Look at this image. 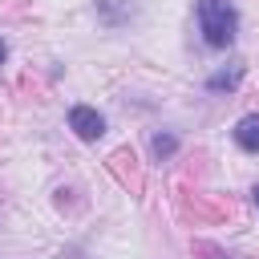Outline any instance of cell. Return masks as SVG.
I'll list each match as a JSON object with an SVG mask.
<instances>
[{
    "label": "cell",
    "instance_id": "obj_3",
    "mask_svg": "<svg viewBox=\"0 0 259 259\" xmlns=\"http://www.w3.org/2000/svg\"><path fill=\"white\" fill-rule=\"evenodd\" d=\"M235 142H239V150L259 154V113H247V117L235 125Z\"/></svg>",
    "mask_w": 259,
    "mask_h": 259
},
{
    "label": "cell",
    "instance_id": "obj_7",
    "mask_svg": "<svg viewBox=\"0 0 259 259\" xmlns=\"http://www.w3.org/2000/svg\"><path fill=\"white\" fill-rule=\"evenodd\" d=\"M251 194H255V206H259V186H255V190H251Z\"/></svg>",
    "mask_w": 259,
    "mask_h": 259
},
{
    "label": "cell",
    "instance_id": "obj_5",
    "mask_svg": "<svg viewBox=\"0 0 259 259\" xmlns=\"http://www.w3.org/2000/svg\"><path fill=\"white\" fill-rule=\"evenodd\" d=\"M154 150H158V154H170V150H174V138H154Z\"/></svg>",
    "mask_w": 259,
    "mask_h": 259
},
{
    "label": "cell",
    "instance_id": "obj_4",
    "mask_svg": "<svg viewBox=\"0 0 259 259\" xmlns=\"http://www.w3.org/2000/svg\"><path fill=\"white\" fill-rule=\"evenodd\" d=\"M235 77H239V69H235V73H214V77H210V89H223V85H235Z\"/></svg>",
    "mask_w": 259,
    "mask_h": 259
},
{
    "label": "cell",
    "instance_id": "obj_6",
    "mask_svg": "<svg viewBox=\"0 0 259 259\" xmlns=\"http://www.w3.org/2000/svg\"><path fill=\"white\" fill-rule=\"evenodd\" d=\"M4 57H8V45H4V40H0V65H4Z\"/></svg>",
    "mask_w": 259,
    "mask_h": 259
},
{
    "label": "cell",
    "instance_id": "obj_2",
    "mask_svg": "<svg viewBox=\"0 0 259 259\" xmlns=\"http://www.w3.org/2000/svg\"><path fill=\"white\" fill-rule=\"evenodd\" d=\"M69 130H73L81 142H97V138L105 134V117H101L97 109H89V105H73V109H69Z\"/></svg>",
    "mask_w": 259,
    "mask_h": 259
},
{
    "label": "cell",
    "instance_id": "obj_1",
    "mask_svg": "<svg viewBox=\"0 0 259 259\" xmlns=\"http://www.w3.org/2000/svg\"><path fill=\"white\" fill-rule=\"evenodd\" d=\"M198 28H202L210 49H227L235 40V28H239L231 0H198Z\"/></svg>",
    "mask_w": 259,
    "mask_h": 259
}]
</instances>
